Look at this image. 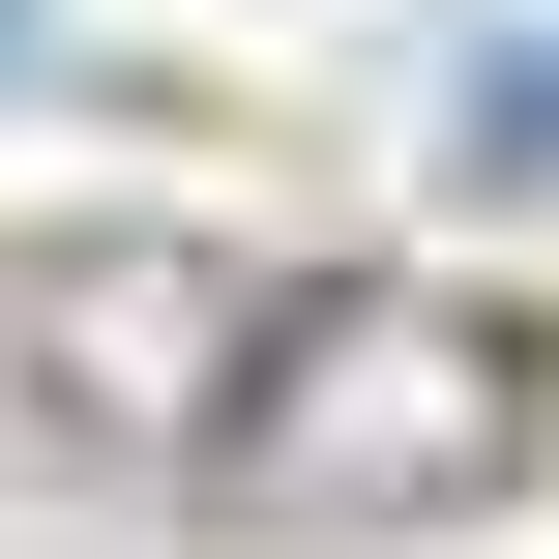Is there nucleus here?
I'll list each match as a JSON object with an SVG mask.
<instances>
[{"instance_id": "nucleus-1", "label": "nucleus", "mask_w": 559, "mask_h": 559, "mask_svg": "<svg viewBox=\"0 0 559 559\" xmlns=\"http://www.w3.org/2000/svg\"><path fill=\"white\" fill-rule=\"evenodd\" d=\"M531 442H559V354L501 295L324 265V295H265V383H236L206 501L236 531H472V501H531Z\"/></svg>"}, {"instance_id": "nucleus-2", "label": "nucleus", "mask_w": 559, "mask_h": 559, "mask_svg": "<svg viewBox=\"0 0 559 559\" xmlns=\"http://www.w3.org/2000/svg\"><path fill=\"white\" fill-rule=\"evenodd\" d=\"M265 383V295L206 236H0V472H206Z\"/></svg>"}, {"instance_id": "nucleus-3", "label": "nucleus", "mask_w": 559, "mask_h": 559, "mask_svg": "<svg viewBox=\"0 0 559 559\" xmlns=\"http://www.w3.org/2000/svg\"><path fill=\"white\" fill-rule=\"evenodd\" d=\"M0 29H29V0H0Z\"/></svg>"}]
</instances>
